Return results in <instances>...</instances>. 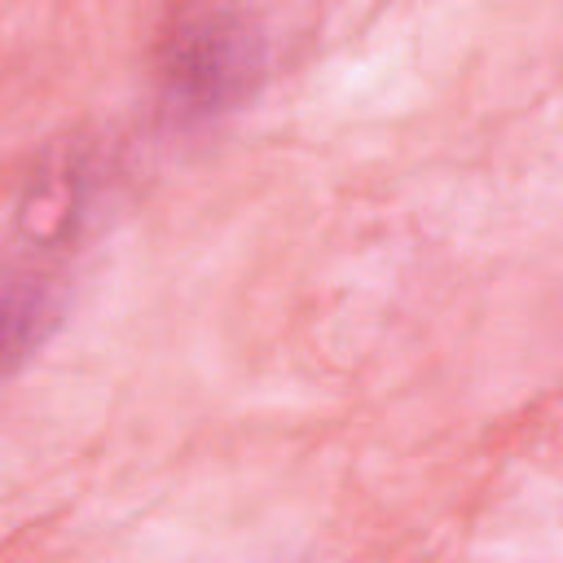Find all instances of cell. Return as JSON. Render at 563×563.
Returning <instances> with one entry per match:
<instances>
[{"instance_id":"obj_1","label":"cell","mask_w":563,"mask_h":563,"mask_svg":"<svg viewBox=\"0 0 563 563\" xmlns=\"http://www.w3.org/2000/svg\"><path fill=\"white\" fill-rule=\"evenodd\" d=\"M264 40L233 0H176L158 35V88L180 119H211L255 92Z\"/></svg>"},{"instance_id":"obj_2","label":"cell","mask_w":563,"mask_h":563,"mask_svg":"<svg viewBox=\"0 0 563 563\" xmlns=\"http://www.w3.org/2000/svg\"><path fill=\"white\" fill-rule=\"evenodd\" d=\"M84 202V180L70 163H40L18 198V229L31 242H66Z\"/></svg>"},{"instance_id":"obj_3","label":"cell","mask_w":563,"mask_h":563,"mask_svg":"<svg viewBox=\"0 0 563 563\" xmlns=\"http://www.w3.org/2000/svg\"><path fill=\"white\" fill-rule=\"evenodd\" d=\"M53 295L44 290V282H26V277H13L9 282V295H4V352H9V365L35 347L44 339V330L53 325Z\"/></svg>"}]
</instances>
